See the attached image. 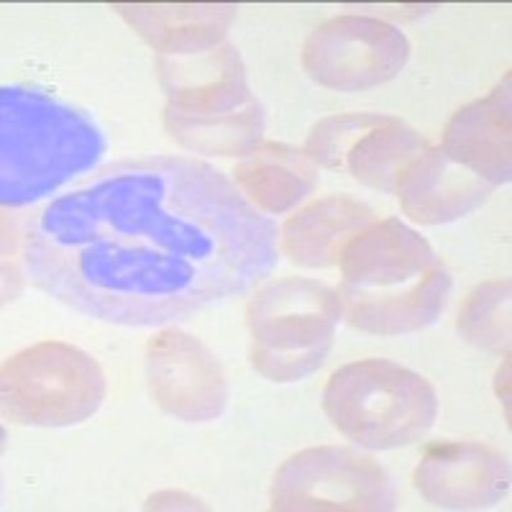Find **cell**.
Returning <instances> with one entry per match:
<instances>
[{
  "label": "cell",
  "instance_id": "cell-18",
  "mask_svg": "<svg viewBox=\"0 0 512 512\" xmlns=\"http://www.w3.org/2000/svg\"><path fill=\"white\" fill-rule=\"evenodd\" d=\"M512 282H482L466 295L456 318L461 338L484 351L507 354L510 351V303Z\"/></svg>",
  "mask_w": 512,
  "mask_h": 512
},
{
  "label": "cell",
  "instance_id": "cell-16",
  "mask_svg": "<svg viewBox=\"0 0 512 512\" xmlns=\"http://www.w3.org/2000/svg\"><path fill=\"white\" fill-rule=\"evenodd\" d=\"M374 221L377 213L351 195L313 200L280 228V254L305 269L336 267L349 241Z\"/></svg>",
  "mask_w": 512,
  "mask_h": 512
},
{
  "label": "cell",
  "instance_id": "cell-10",
  "mask_svg": "<svg viewBox=\"0 0 512 512\" xmlns=\"http://www.w3.org/2000/svg\"><path fill=\"white\" fill-rule=\"evenodd\" d=\"M410 59L405 31L374 16L328 18L303 44V67L320 88L361 93L395 80Z\"/></svg>",
  "mask_w": 512,
  "mask_h": 512
},
{
  "label": "cell",
  "instance_id": "cell-5",
  "mask_svg": "<svg viewBox=\"0 0 512 512\" xmlns=\"http://www.w3.org/2000/svg\"><path fill=\"white\" fill-rule=\"evenodd\" d=\"M323 410L333 428L359 448L390 451L431 431L438 418V395L413 369L390 359H364L331 374Z\"/></svg>",
  "mask_w": 512,
  "mask_h": 512
},
{
  "label": "cell",
  "instance_id": "cell-8",
  "mask_svg": "<svg viewBox=\"0 0 512 512\" xmlns=\"http://www.w3.org/2000/svg\"><path fill=\"white\" fill-rule=\"evenodd\" d=\"M277 512H387L397 507L390 472L349 446L297 451L277 469L269 492Z\"/></svg>",
  "mask_w": 512,
  "mask_h": 512
},
{
  "label": "cell",
  "instance_id": "cell-12",
  "mask_svg": "<svg viewBox=\"0 0 512 512\" xmlns=\"http://www.w3.org/2000/svg\"><path fill=\"white\" fill-rule=\"evenodd\" d=\"M510 461L477 441L431 443L420 456L413 484L441 510H487L510 495Z\"/></svg>",
  "mask_w": 512,
  "mask_h": 512
},
{
  "label": "cell",
  "instance_id": "cell-7",
  "mask_svg": "<svg viewBox=\"0 0 512 512\" xmlns=\"http://www.w3.org/2000/svg\"><path fill=\"white\" fill-rule=\"evenodd\" d=\"M108 392L98 361L62 341L18 351L0 372L3 418L29 428H72L93 418Z\"/></svg>",
  "mask_w": 512,
  "mask_h": 512
},
{
  "label": "cell",
  "instance_id": "cell-11",
  "mask_svg": "<svg viewBox=\"0 0 512 512\" xmlns=\"http://www.w3.org/2000/svg\"><path fill=\"white\" fill-rule=\"evenodd\" d=\"M146 384L157 408L182 423H210L228 408L231 387L221 361L192 333L164 328L146 341Z\"/></svg>",
  "mask_w": 512,
  "mask_h": 512
},
{
  "label": "cell",
  "instance_id": "cell-15",
  "mask_svg": "<svg viewBox=\"0 0 512 512\" xmlns=\"http://www.w3.org/2000/svg\"><path fill=\"white\" fill-rule=\"evenodd\" d=\"M113 11L164 57L221 47L239 8L233 3H113Z\"/></svg>",
  "mask_w": 512,
  "mask_h": 512
},
{
  "label": "cell",
  "instance_id": "cell-1",
  "mask_svg": "<svg viewBox=\"0 0 512 512\" xmlns=\"http://www.w3.org/2000/svg\"><path fill=\"white\" fill-rule=\"evenodd\" d=\"M24 272L85 318L169 326L267 280L277 223L213 164L121 159L41 205L24 226Z\"/></svg>",
  "mask_w": 512,
  "mask_h": 512
},
{
  "label": "cell",
  "instance_id": "cell-9",
  "mask_svg": "<svg viewBox=\"0 0 512 512\" xmlns=\"http://www.w3.org/2000/svg\"><path fill=\"white\" fill-rule=\"evenodd\" d=\"M428 141L387 113H341L313 126L303 152L315 167L346 172L361 185L395 195L397 177Z\"/></svg>",
  "mask_w": 512,
  "mask_h": 512
},
{
  "label": "cell",
  "instance_id": "cell-3",
  "mask_svg": "<svg viewBox=\"0 0 512 512\" xmlns=\"http://www.w3.org/2000/svg\"><path fill=\"white\" fill-rule=\"evenodd\" d=\"M105 154L85 111L29 85L0 88V203L26 208L88 175Z\"/></svg>",
  "mask_w": 512,
  "mask_h": 512
},
{
  "label": "cell",
  "instance_id": "cell-6",
  "mask_svg": "<svg viewBox=\"0 0 512 512\" xmlns=\"http://www.w3.org/2000/svg\"><path fill=\"white\" fill-rule=\"evenodd\" d=\"M344 308L338 290L310 277L264 282L246 305L249 359L274 384L308 379L326 364Z\"/></svg>",
  "mask_w": 512,
  "mask_h": 512
},
{
  "label": "cell",
  "instance_id": "cell-17",
  "mask_svg": "<svg viewBox=\"0 0 512 512\" xmlns=\"http://www.w3.org/2000/svg\"><path fill=\"white\" fill-rule=\"evenodd\" d=\"M233 182L264 216H282L313 195L318 167L303 149L264 141L233 169Z\"/></svg>",
  "mask_w": 512,
  "mask_h": 512
},
{
  "label": "cell",
  "instance_id": "cell-14",
  "mask_svg": "<svg viewBox=\"0 0 512 512\" xmlns=\"http://www.w3.org/2000/svg\"><path fill=\"white\" fill-rule=\"evenodd\" d=\"M510 82L512 75L507 72L492 93L459 108L441 136V149L448 157L495 187L507 185L512 177Z\"/></svg>",
  "mask_w": 512,
  "mask_h": 512
},
{
  "label": "cell",
  "instance_id": "cell-2",
  "mask_svg": "<svg viewBox=\"0 0 512 512\" xmlns=\"http://www.w3.org/2000/svg\"><path fill=\"white\" fill-rule=\"evenodd\" d=\"M341 308L369 336H410L443 315L454 277L428 239L397 218L374 221L341 254Z\"/></svg>",
  "mask_w": 512,
  "mask_h": 512
},
{
  "label": "cell",
  "instance_id": "cell-4",
  "mask_svg": "<svg viewBox=\"0 0 512 512\" xmlns=\"http://www.w3.org/2000/svg\"><path fill=\"white\" fill-rule=\"evenodd\" d=\"M167 98L162 121L180 146L205 157H249L264 144V108L233 44L154 59Z\"/></svg>",
  "mask_w": 512,
  "mask_h": 512
},
{
  "label": "cell",
  "instance_id": "cell-13",
  "mask_svg": "<svg viewBox=\"0 0 512 512\" xmlns=\"http://www.w3.org/2000/svg\"><path fill=\"white\" fill-rule=\"evenodd\" d=\"M495 192L472 169L448 157L441 146H425L402 169L395 195L410 221L420 226H446L482 208Z\"/></svg>",
  "mask_w": 512,
  "mask_h": 512
}]
</instances>
